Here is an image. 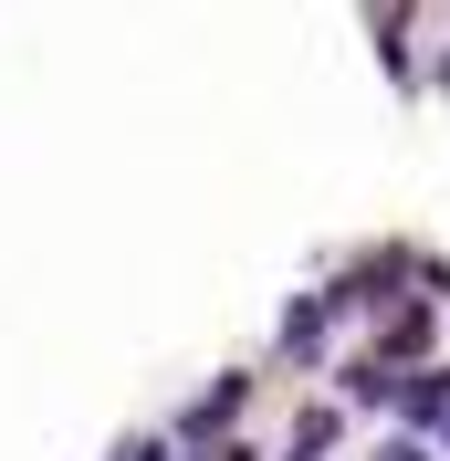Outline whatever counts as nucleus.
I'll list each match as a JSON object with an SVG mask.
<instances>
[{"label": "nucleus", "instance_id": "nucleus-1", "mask_svg": "<svg viewBox=\"0 0 450 461\" xmlns=\"http://www.w3.org/2000/svg\"><path fill=\"white\" fill-rule=\"evenodd\" d=\"M230 409H241V377H220V388H210V399H199L189 420H178V440H210V430L230 420Z\"/></svg>", "mask_w": 450, "mask_h": 461}, {"label": "nucleus", "instance_id": "nucleus-2", "mask_svg": "<svg viewBox=\"0 0 450 461\" xmlns=\"http://www.w3.org/2000/svg\"><path fill=\"white\" fill-rule=\"evenodd\" d=\"M314 346H325V304H293L283 315V357H314Z\"/></svg>", "mask_w": 450, "mask_h": 461}, {"label": "nucleus", "instance_id": "nucleus-3", "mask_svg": "<svg viewBox=\"0 0 450 461\" xmlns=\"http://www.w3.org/2000/svg\"><path fill=\"white\" fill-rule=\"evenodd\" d=\"M314 451H336V409H304V430H293V461H314Z\"/></svg>", "mask_w": 450, "mask_h": 461}, {"label": "nucleus", "instance_id": "nucleus-4", "mask_svg": "<svg viewBox=\"0 0 450 461\" xmlns=\"http://www.w3.org/2000/svg\"><path fill=\"white\" fill-rule=\"evenodd\" d=\"M377 461H429V451H419V440H388V451H377Z\"/></svg>", "mask_w": 450, "mask_h": 461}, {"label": "nucleus", "instance_id": "nucleus-5", "mask_svg": "<svg viewBox=\"0 0 450 461\" xmlns=\"http://www.w3.org/2000/svg\"><path fill=\"white\" fill-rule=\"evenodd\" d=\"M115 461H158V440H137V451H115Z\"/></svg>", "mask_w": 450, "mask_h": 461}]
</instances>
